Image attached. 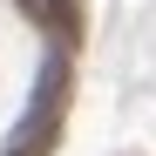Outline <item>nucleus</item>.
Wrapping results in <instances>:
<instances>
[{"label": "nucleus", "mask_w": 156, "mask_h": 156, "mask_svg": "<svg viewBox=\"0 0 156 156\" xmlns=\"http://www.w3.org/2000/svg\"><path fill=\"white\" fill-rule=\"evenodd\" d=\"M48 7H55V27L75 41V34H82V0H48Z\"/></svg>", "instance_id": "nucleus-1"}]
</instances>
